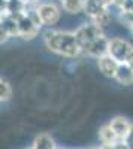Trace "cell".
<instances>
[{"label": "cell", "instance_id": "cell-16", "mask_svg": "<svg viewBox=\"0 0 133 149\" xmlns=\"http://www.w3.org/2000/svg\"><path fill=\"white\" fill-rule=\"evenodd\" d=\"M118 19L124 27L132 29L133 27V10L132 9H120Z\"/></svg>", "mask_w": 133, "mask_h": 149}, {"label": "cell", "instance_id": "cell-22", "mask_svg": "<svg viewBox=\"0 0 133 149\" xmlns=\"http://www.w3.org/2000/svg\"><path fill=\"white\" fill-rule=\"evenodd\" d=\"M126 63L133 69V49H132V51H130V54H129V57H127V60H126Z\"/></svg>", "mask_w": 133, "mask_h": 149}, {"label": "cell", "instance_id": "cell-12", "mask_svg": "<svg viewBox=\"0 0 133 149\" xmlns=\"http://www.w3.org/2000/svg\"><path fill=\"white\" fill-rule=\"evenodd\" d=\"M33 149H54L55 148V142L54 139L51 137L50 134H39L36 136V139L33 140V145H32Z\"/></svg>", "mask_w": 133, "mask_h": 149}, {"label": "cell", "instance_id": "cell-23", "mask_svg": "<svg viewBox=\"0 0 133 149\" xmlns=\"http://www.w3.org/2000/svg\"><path fill=\"white\" fill-rule=\"evenodd\" d=\"M22 3L26 6H33V5L38 3V0H22Z\"/></svg>", "mask_w": 133, "mask_h": 149}, {"label": "cell", "instance_id": "cell-24", "mask_svg": "<svg viewBox=\"0 0 133 149\" xmlns=\"http://www.w3.org/2000/svg\"><path fill=\"white\" fill-rule=\"evenodd\" d=\"M130 31H132V37H133V27H132V29H130Z\"/></svg>", "mask_w": 133, "mask_h": 149}, {"label": "cell", "instance_id": "cell-18", "mask_svg": "<svg viewBox=\"0 0 133 149\" xmlns=\"http://www.w3.org/2000/svg\"><path fill=\"white\" fill-rule=\"evenodd\" d=\"M10 97H12V88H10V85L6 81L0 79V102H6V100H9Z\"/></svg>", "mask_w": 133, "mask_h": 149}, {"label": "cell", "instance_id": "cell-4", "mask_svg": "<svg viewBox=\"0 0 133 149\" xmlns=\"http://www.w3.org/2000/svg\"><path fill=\"white\" fill-rule=\"evenodd\" d=\"M132 49H133L132 43H129L124 39H120V37L109 39V49H108V54L112 55L118 63L127 60V57H129Z\"/></svg>", "mask_w": 133, "mask_h": 149}, {"label": "cell", "instance_id": "cell-17", "mask_svg": "<svg viewBox=\"0 0 133 149\" xmlns=\"http://www.w3.org/2000/svg\"><path fill=\"white\" fill-rule=\"evenodd\" d=\"M111 21H112V15H111V10H109V9L105 10L103 14H100V15H97L96 18L91 19V22H94L96 26H99L100 29H103V27H106V26H109Z\"/></svg>", "mask_w": 133, "mask_h": 149}, {"label": "cell", "instance_id": "cell-19", "mask_svg": "<svg viewBox=\"0 0 133 149\" xmlns=\"http://www.w3.org/2000/svg\"><path fill=\"white\" fill-rule=\"evenodd\" d=\"M9 33H8V30L5 29V26H3V24H2V21H0V45H2V43H5L8 39H9Z\"/></svg>", "mask_w": 133, "mask_h": 149}, {"label": "cell", "instance_id": "cell-21", "mask_svg": "<svg viewBox=\"0 0 133 149\" xmlns=\"http://www.w3.org/2000/svg\"><path fill=\"white\" fill-rule=\"evenodd\" d=\"M6 8H8V0H0V15L6 14Z\"/></svg>", "mask_w": 133, "mask_h": 149}, {"label": "cell", "instance_id": "cell-15", "mask_svg": "<svg viewBox=\"0 0 133 149\" xmlns=\"http://www.w3.org/2000/svg\"><path fill=\"white\" fill-rule=\"evenodd\" d=\"M26 10V5L22 3V0H8V8H6V14L10 15H17Z\"/></svg>", "mask_w": 133, "mask_h": 149}, {"label": "cell", "instance_id": "cell-9", "mask_svg": "<svg viewBox=\"0 0 133 149\" xmlns=\"http://www.w3.org/2000/svg\"><path fill=\"white\" fill-rule=\"evenodd\" d=\"M108 9H109V6H108L103 0H84L82 10L85 12L91 19L96 18L97 15H100V14H103Z\"/></svg>", "mask_w": 133, "mask_h": 149}, {"label": "cell", "instance_id": "cell-6", "mask_svg": "<svg viewBox=\"0 0 133 149\" xmlns=\"http://www.w3.org/2000/svg\"><path fill=\"white\" fill-rule=\"evenodd\" d=\"M108 49H109V39L105 37V34H102L97 39H94L91 43H88L82 51L93 58H99V57L108 54Z\"/></svg>", "mask_w": 133, "mask_h": 149}, {"label": "cell", "instance_id": "cell-8", "mask_svg": "<svg viewBox=\"0 0 133 149\" xmlns=\"http://www.w3.org/2000/svg\"><path fill=\"white\" fill-rule=\"evenodd\" d=\"M97 66H99V70L102 72L103 76L106 78H114V73L117 70V66H118V61L109 55V54H105L102 57L97 58Z\"/></svg>", "mask_w": 133, "mask_h": 149}, {"label": "cell", "instance_id": "cell-2", "mask_svg": "<svg viewBox=\"0 0 133 149\" xmlns=\"http://www.w3.org/2000/svg\"><path fill=\"white\" fill-rule=\"evenodd\" d=\"M74 34H75V39H76L78 45L81 46V49H84L88 43H91L94 39H97L99 36L103 34V29L96 26L94 22H88V24H82L81 27H78Z\"/></svg>", "mask_w": 133, "mask_h": 149}, {"label": "cell", "instance_id": "cell-3", "mask_svg": "<svg viewBox=\"0 0 133 149\" xmlns=\"http://www.w3.org/2000/svg\"><path fill=\"white\" fill-rule=\"evenodd\" d=\"M17 24H18V36L24 40H32L38 36L41 27H38L34 22H32V19L21 12V14H17Z\"/></svg>", "mask_w": 133, "mask_h": 149}, {"label": "cell", "instance_id": "cell-5", "mask_svg": "<svg viewBox=\"0 0 133 149\" xmlns=\"http://www.w3.org/2000/svg\"><path fill=\"white\" fill-rule=\"evenodd\" d=\"M38 14L41 17L42 26H55L60 19V9L54 3H42L38 8Z\"/></svg>", "mask_w": 133, "mask_h": 149}, {"label": "cell", "instance_id": "cell-10", "mask_svg": "<svg viewBox=\"0 0 133 149\" xmlns=\"http://www.w3.org/2000/svg\"><path fill=\"white\" fill-rule=\"evenodd\" d=\"M109 125H111V128L114 130V133L117 134V137H118L120 140H124L126 136H127V133H129V130H130L132 124H130L129 119H126L124 116H115V118L111 119Z\"/></svg>", "mask_w": 133, "mask_h": 149}, {"label": "cell", "instance_id": "cell-1", "mask_svg": "<svg viewBox=\"0 0 133 149\" xmlns=\"http://www.w3.org/2000/svg\"><path fill=\"white\" fill-rule=\"evenodd\" d=\"M43 42L51 52L66 58H75L82 52L81 46L75 39V34L70 31L50 30L43 34Z\"/></svg>", "mask_w": 133, "mask_h": 149}, {"label": "cell", "instance_id": "cell-20", "mask_svg": "<svg viewBox=\"0 0 133 149\" xmlns=\"http://www.w3.org/2000/svg\"><path fill=\"white\" fill-rule=\"evenodd\" d=\"M124 143L127 145L129 149H133V124L130 125V130H129V133H127V136H126V139H124Z\"/></svg>", "mask_w": 133, "mask_h": 149}, {"label": "cell", "instance_id": "cell-13", "mask_svg": "<svg viewBox=\"0 0 133 149\" xmlns=\"http://www.w3.org/2000/svg\"><path fill=\"white\" fill-rule=\"evenodd\" d=\"M0 21L5 26V29L8 30L9 36H18V24H17V17L10 15V14H3L0 15Z\"/></svg>", "mask_w": 133, "mask_h": 149}, {"label": "cell", "instance_id": "cell-14", "mask_svg": "<svg viewBox=\"0 0 133 149\" xmlns=\"http://www.w3.org/2000/svg\"><path fill=\"white\" fill-rule=\"evenodd\" d=\"M62 6L67 14H79L82 12L84 0H62Z\"/></svg>", "mask_w": 133, "mask_h": 149}, {"label": "cell", "instance_id": "cell-7", "mask_svg": "<svg viewBox=\"0 0 133 149\" xmlns=\"http://www.w3.org/2000/svg\"><path fill=\"white\" fill-rule=\"evenodd\" d=\"M114 79L124 86L132 85L133 84V69L126 63V61H121V63H118V66H117V70L114 73Z\"/></svg>", "mask_w": 133, "mask_h": 149}, {"label": "cell", "instance_id": "cell-11", "mask_svg": "<svg viewBox=\"0 0 133 149\" xmlns=\"http://www.w3.org/2000/svg\"><path fill=\"white\" fill-rule=\"evenodd\" d=\"M99 139H100V142L103 143L105 148H112V145L120 140L117 137V134L114 133V130L111 128L109 124H106V125L100 127V130H99Z\"/></svg>", "mask_w": 133, "mask_h": 149}]
</instances>
